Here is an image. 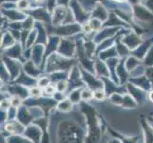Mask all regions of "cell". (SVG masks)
Segmentation results:
<instances>
[{"mask_svg":"<svg viewBox=\"0 0 153 143\" xmlns=\"http://www.w3.org/2000/svg\"><path fill=\"white\" fill-rule=\"evenodd\" d=\"M44 134H45L44 131L42 130L41 127L33 122L28 126H26V129L23 135L25 136H27L29 139H30L34 143H42Z\"/></svg>","mask_w":153,"mask_h":143,"instance_id":"cell-4","label":"cell"},{"mask_svg":"<svg viewBox=\"0 0 153 143\" xmlns=\"http://www.w3.org/2000/svg\"><path fill=\"white\" fill-rule=\"evenodd\" d=\"M81 91H82V88H79V89L71 90V91H70V93L68 94V97L71 99V101L74 105L82 103Z\"/></svg>","mask_w":153,"mask_h":143,"instance_id":"cell-12","label":"cell"},{"mask_svg":"<svg viewBox=\"0 0 153 143\" xmlns=\"http://www.w3.org/2000/svg\"><path fill=\"white\" fill-rule=\"evenodd\" d=\"M81 98H82V102H86V103L93 100V90L87 86L83 87L81 91Z\"/></svg>","mask_w":153,"mask_h":143,"instance_id":"cell-15","label":"cell"},{"mask_svg":"<svg viewBox=\"0 0 153 143\" xmlns=\"http://www.w3.org/2000/svg\"><path fill=\"white\" fill-rule=\"evenodd\" d=\"M17 113H18V109L13 107V106H10V107L7 110V118H8V120L16 119L17 118Z\"/></svg>","mask_w":153,"mask_h":143,"instance_id":"cell-23","label":"cell"},{"mask_svg":"<svg viewBox=\"0 0 153 143\" xmlns=\"http://www.w3.org/2000/svg\"><path fill=\"white\" fill-rule=\"evenodd\" d=\"M124 94L122 93H113L111 94L108 95V101L113 104L114 106H117V107H121L124 101Z\"/></svg>","mask_w":153,"mask_h":143,"instance_id":"cell-14","label":"cell"},{"mask_svg":"<svg viewBox=\"0 0 153 143\" xmlns=\"http://www.w3.org/2000/svg\"><path fill=\"white\" fill-rule=\"evenodd\" d=\"M129 82L134 84L135 86L139 87L140 89L144 90L146 92H149L153 88L151 82L149 81V79L146 77V76H139V77H135V78H130Z\"/></svg>","mask_w":153,"mask_h":143,"instance_id":"cell-9","label":"cell"},{"mask_svg":"<svg viewBox=\"0 0 153 143\" xmlns=\"http://www.w3.org/2000/svg\"><path fill=\"white\" fill-rule=\"evenodd\" d=\"M6 92H8L10 95H18V97L23 98L24 100L30 97L29 88L21 85V84L15 83V82L10 84L6 90Z\"/></svg>","mask_w":153,"mask_h":143,"instance_id":"cell-7","label":"cell"},{"mask_svg":"<svg viewBox=\"0 0 153 143\" xmlns=\"http://www.w3.org/2000/svg\"><path fill=\"white\" fill-rule=\"evenodd\" d=\"M56 90L58 92H62V93H67V91L70 90V83L67 80V79H63L55 83Z\"/></svg>","mask_w":153,"mask_h":143,"instance_id":"cell-19","label":"cell"},{"mask_svg":"<svg viewBox=\"0 0 153 143\" xmlns=\"http://www.w3.org/2000/svg\"><path fill=\"white\" fill-rule=\"evenodd\" d=\"M146 77L149 79V81L151 82L152 86H153V67H149L146 69Z\"/></svg>","mask_w":153,"mask_h":143,"instance_id":"cell-27","label":"cell"},{"mask_svg":"<svg viewBox=\"0 0 153 143\" xmlns=\"http://www.w3.org/2000/svg\"><path fill=\"white\" fill-rule=\"evenodd\" d=\"M8 142L9 143H34L30 139H29L27 136H25L24 135L10 136L8 137Z\"/></svg>","mask_w":153,"mask_h":143,"instance_id":"cell-17","label":"cell"},{"mask_svg":"<svg viewBox=\"0 0 153 143\" xmlns=\"http://www.w3.org/2000/svg\"><path fill=\"white\" fill-rule=\"evenodd\" d=\"M73 109H74V104L71 101V99L68 97L58 102L55 108L57 112L61 114H71L72 113Z\"/></svg>","mask_w":153,"mask_h":143,"instance_id":"cell-10","label":"cell"},{"mask_svg":"<svg viewBox=\"0 0 153 143\" xmlns=\"http://www.w3.org/2000/svg\"><path fill=\"white\" fill-rule=\"evenodd\" d=\"M140 126L145 143H153V128L147 122L146 118L141 120Z\"/></svg>","mask_w":153,"mask_h":143,"instance_id":"cell-8","label":"cell"},{"mask_svg":"<svg viewBox=\"0 0 153 143\" xmlns=\"http://www.w3.org/2000/svg\"><path fill=\"white\" fill-rule=\"evenodd\" d=\"M105 143H124L123 140L120 139L118 136H112L111 137H109V139L107 140Z\"/></svg>","mask_w":153,"mask_h":143,"instance_id":"cell-26","label":"cell"},{"mask_svg":"<svg viewBox=\"0 0 153 143\" xmlns=\"http://www.w3.org/2000/svg\"><path fill=\"white\" fill-rule=\"evenodd\" d=\"M126 92L129 94L133 97V98L137 101L138 105H144L147 102V92L144 91V90L140 89L139 87L135 86L132 83H128L126 84Z\"/></svg>","mask_w":153,"mask_h":143,"instance_id":"cell-5","label":"cell"},{"mask_svg":"<svg viewBox=\"0 0 153 143\" xmlns=\"http://www.w3.org/2000/svg\"><path fill=\"white\" fill-rule=\"evenodd\" d=\"M26 129V126L21 123L16 118L13 120H8L6 123L1 125V136L9 137L10 136L23 135Z\"/></svg>","mask_w":153,"mask_h":143,"instance_id":"cell-3","label":"cell"},{"mask_svg":"<svg viewBox=\"0 0 153 143\" xmlns=\"http://www.w3.org/2000/svg\"><path fill=\"white\" fill-rule=\"evenodd\" d=\"M10 105L14 108H20L21 106L24 105V101L25 100L23 98H21L18 95H10Z\"/></svg>","mask_w":153,"mask_h":143,"instance_id":"cell-20","label":"cell"},{"mask_svg":"<svg viewBox=\"0 0 153 143\" xmlns=\"http://www.w3.org/2000/svg\"><path fill=\"white\" fill-rule=\"evenodd\" d=\"M18 6L19 8H22V9H26L28 6H29V2L27 1V0H21V1L18 3Z\"/></svg>","mask_w":153,"mask_h":143,"instance_id":"cell-28","label":"cell"},{"mask_svg":"<svg viewBox=\"0 0 153 143\" xmlns=\"http://www.w3.org/2000/svg\"><path fill=\"white\" fill-rule=\"evenodd\" d=\"M52 98H53L55 101L58 103L62 101V100H64L66 98H68V94L67 93H62V92H56L53 95H52Z\"/></svg>","mask_w":153,"mask_h":143,"instance_id":"cell-24","label":"cell"},{"mask_svg":"<svg viewBox=\"0 0 153 143\" xmlns=\"http://www.w3.org/2000/svg\"><path fill=\"white\" fill-rule=\"evenodd\" d=\"M117 1H122V0H117Z\"/></svg>","mask_w":153,"mask_h":143,"instance_id":"cell-33","label":"cell"},{"mask_svg":"<svg viewBox=\"0 0 153 143\" xmlns=\"http://www.w3.org/2000/svg\"><path fill=\"white\" fill-rule=\"evenodd\" d=\"M29 93H30V97H31V98H40L44 95L43 89L40 88L37 85L30 88Z\"/></svg>","mask_w":153,"mask_h":143,"instance_id":"cell-18","label":"cell"},{"mask_svg":"<svg viewBox=\"0 0 153 143\" xmlns=\"http://www.w3.org/2000/svg\"><path fill=\"white\" fill-rule=\"evenodd\" d=\"M51 83V80L50 76H40L39 78H37V86H39L42 89H44Z\"/></svg>","mask_w":153,"mask_h":143,"instance_id":"cell-22","label":"cell"},{"mask_svg":"<svg viewBox=\"0 0 153 143\" xmlns=\"http://www.w3.org/2000/svg\"><path fill=\"white\" fill-rule=\"evenodd\" d=\"M146 120H147V122L149 123V125L153 128V115H150V116H149V118H146Z\"/></svg>","mask_w":153,"mask_h":143,"instance_id":"cell-30","label":"cell"},{"mask_svg":"<svg viewBox=\"0 0 153 143\" xmlns=\"http://www.w3.org/2000/svg\"><path fill=\"white\" fill-rule=\"evenodd\" d=\"M147 99H149V101L153 103V88L150 90V91L147 92Z\"/></svg>","mask_w":153,"mask_h":143,"instance_id":"cell-29","label":"cell"},{"mask_svg":"<svg viewBox=\"0 0 153 143\" xmlns=\"http://www.w3.org/2000/svg\"><path fill=\"white\" fill-rule=\"evenodd\" d=\"M53 137L57 143H84L87 134V123L84 114L79 111L71 118L64 116L56 121Z\"/></svg>","mask_w":153,"mask_h":143,"instance_id":"cell-1","label":"cell"},{"mask_svg":"<svg viewBox=\"0 0 153 143\" xmlns=\"http://www.w3.org/2000/svg\"><path fill=\"white\" fill-rule=\"evenodd\" d=\"M108 97V95L104 88H100L93 91V99L96 100V101H99V102L105 101Z\"/></svg>","mask_w":153,"mask_h":143,"instance_id":"cell-16","label":"cell"},{"mask_svg":"<svg viewBox=\"0 0 153 143\" xmlns=\"http://www.w3.org/2000/svg\"><path fill=\"white\" fill-rule=\"evenodd\" d=\"M81 106L80 111L85 115L87 123V134L84 143H105L107 139L105 140L104 126L95 110L86 102H83Z\"/></svg>","mask_w":153,"mask_h":143,"instance_id":"cell-2","label":"cell"},{"mask_svg":"<svg viewBox=\"0 0 153 143\" xmlns=\"http://www.w3.org/2000/svg\"><path fill=\"white\" fill-rule=\"evenodd\" d=\"M24 73H26L30 76L34 77V78H39L40 77L39 76L41 73V72L34 66L33 63H31V62L26 64V66L24 67Z\"/></svg>","mask_w":153,"mask_h":143,"instance_id":"cell-13","label":"cell"},{"mask_svg":"<svg viewBox=\"0 0 153 143\" xmlns=\"http://www.w3.org/2000/svg\"><path fill=\"white\" fill-rule=\"evenodd\" d=\"M137 143H145V140H144V137H143V135H142V131L140 133V136H139V139L137 141Z\"/></svg>","mask_w":153,"mask_h":143,"instance_id":"cell-31","label":"cell"},{"mask_svg":"<svg viewBox=\"0 0 153 143\" xmlns=\"http://www.w3.org/2000/svg\"><path fill=\"white\" fill-rule=\"evenodd\" d=\"M43 92H44V95L45 97H52V95H53L56 92V86H55V83H51L49 84L48 86L45 87L43 89Z\"/></svg>","mask_w":153,"mask_h":143,"instance_id":"cell-21","label":"cell"},{"mask_svg":"<svg viewBox=\"0 0 153 143\" xmlns=\"http://www.w3.org/2000/svg\"><path fill=\"white\" fill-rule=\"evenodd\" d=\"M138 103H137L136 100L133 98V97L128 93H126L124 94V101L121 107L124 109H128V110H134L138 107Z\"/></svg>","mask_w":153,"mask_h":143,"instance_id":"cell-11","label":"cell"},{"mask_svg":"<svg viewBox=\"0 0 153 143\" xmlns=\"http://www.w3.org/2000/svg\"><path fill=\"white\" fill-rule=\"evenodd\" d=\"M17 119L21 123H23L25 126H28L31 123L34 122L35 118L33 114L31 108L28 105H23L20 108H18V113H17Z\"/></svg>","mask_w":153,"mask_h":143,"instance_id":"cell-6","label":"cell"},{"mask_svg":"<svg viewBox=\"0 0 153 143\" xmlns=\"http://www.w3.org/2000/svg\"><path fill=\"white\" fill-rule=\"evenodd\" d=\"M0 143H9L8 142V137H5L1 136V139H0Z\"/></svg>","mask_w":153,"mask_h":143,"instance_id":"cell-32","label":"cell"},{"mask_svg":"<svg viewBox=\"0 0 153 143\" xmlns=\"http://www.w3.org/2000/svg\"><path fill=\"white\" fill-rule=\"evenodd\" d=\"M10 97L6 98H1V101H0V109L2 111H7L10 107Z\"/></svg>","mask_w":153,"mask_h":143,"instance_id":"cell-25","label":"cell"}]
</instances>
